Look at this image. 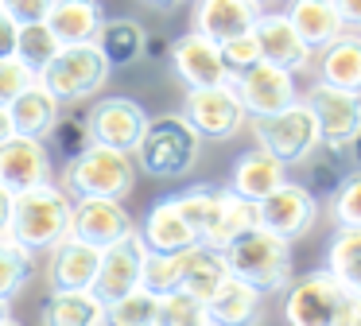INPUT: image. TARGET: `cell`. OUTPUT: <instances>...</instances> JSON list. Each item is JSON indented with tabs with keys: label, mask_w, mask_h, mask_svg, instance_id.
<instances>
[{
	"label": "cell",
	"mask_w": 361,
	"mask_h": 326,
	"mask_svg": "<svg viewBox=\"0 0 361 326\" xmlns=\"http://www.w3.org/2000/svg\"><path fill=\"white\" fill-rule=\"evenodd\" d=\"M8 233L27 253H51L71 233V194L55 183H39L32 191L12 194Z\"/></svg>",
	"instance_id": "cell-1"
},
{
	"label": "cell",
	"mask_w": 361,
	"mask_h": 326,
	"mask_svg": "<svg viewBox=\"0 0 361 326\" xmlns=\"http://www.w3.org/2000/svg\"><path fill=\"white\" fill-rule=\"evenodd\" d=\"M221 256H226L229 276L245 279L260 295H276L291 284V241L276 237L260 225H252L237 241H229L221 248Z\"/></svg>",
	"instance_id": "cell-2"
},
{
	"label": "cell",
	"mask_w": 361,
	"mask_h": 326,
	"mask_svg": "<svg viewBox=\"0 0 361 326\" xmlns=\"http://www.w3.org/2000/svg\"><path fill=\"white\" fill-rule=\"evenodd\" d=\"M136 186L133 155L105 144H90L63 171V191L71 198H117L125 202Z\"/></svg>",
	"instance_id": "cell-3"
},
{
	"label": "cell",
	"mask_w": 361,
	"mask_h": 326,
	"mask_svg": "<svg viewBox=\"0 0 361 326\" xmlns=\"http://www.w3.org/2000/svg\"><path fill=\"white\" fill-rule=\"evenodd\" d=\"M198 140L202 136H198L179 113L156 116V121H148L140 144L133 147L136 167H140L144 175H152V179H179V175H187V171L195 167Z\"/></svg>",
	"instance_id": "cell-4"
},
{
	"label": "cell",
	"mask_w": 361,
	"mask_h": 326,
	"mask_svg": "<svg viewBox=\"0 0 361 326\" xmlns=\"http://www.w3.org/2000/svg\"><path fill=\"white\" fill-rule=\"evenodd\" d=\"M109 62L97 51V43H71L59 47L55 59L39 70V82L55 93L59 105H74V101H86L109 82Z\"/></svg>",
	"instance_id": "cell-5"
},
{
	"label": "cell",
	"mask_w": 361,
	"mask_h": 326,
	"mask_svg": "<svg viewBox=\"0 0 361 326\" xmlns=\"http://www.w3.org/2000/svg\"><path fill=\"white\" fill-rule=\"evenodd\" d=\"M252 132H257V144L264 147L268 155L283 163V167H299L307 163V155L319 147V124H314V113L307 109V101H291L288 109L268 116H252Z\"/></svg>",
	"instance_id": "cell-6"
},
{
	"label": "cell",
	"mask_w": 361,
	"mask_h": 326,
	"mask_svg": "<svg viewBox=\"0 0 361 326\" xmlns=\"http://www.w3.org/2000/svg\"><path fill=\"white\" fill-rule=\"evenodd\" d=\"M283 291H288L283 295V318H288V326H338L342 310L353 299L326 268L307 272L303 279L288 284Z\"/></svg>",
	"instance_id": "cell-7"
},
{
	"label": "cell",
	"mask_w": 361,
	"mask_h": 326,
	"mask_svg": "<svg viewBox=\"0 0 361 326\" xmlns=\"http://www.w3.org/2000/svg\"><path fill=\"white\" fill-rule=\"evenodd\" d=\"M179 116L198 132L202 140H229L241 132L245 124V105L233 93V85H202V90H187Z\"/></svg>",
	"instance_id": "cell-8"
},
{
	"label": "cell",
	"mask_w": 361,
	"mask_h": 326,
	"mask_svg": "<svg viewBox=\"0 0 361 326\" xmlns=\"http://www.w3.org/2000/svg\"><path fill=\"white\" fill-rule=\"evenodd\" d=\"M319 222V198L303 183H280L272 194L257 202V225L283 241H295L314 229Z\"/></svg>",
	"instance_id": "cell-9"
},
{
	"label": "cell",
	"mask_w": 361,
	"mask_h": 326,
	"mask_svg": "<svg viewBox=\"0 0 361 326\" xmlns=\"http://www.w3.org/2000/svg\"><path fill=\"white\" fill-rule=\"evenodd\" d=\"M229 85H233V93L241 97L245 105V116H268V113H280V109H288L291 101L299 97L295 93V74L283 66H276V62H252V66L237 70V74H229Z\"/></svg>",
	"instance_id": "cell-10"
},
{
	"label": "cell",
	"mask_w": 361,
	"mask_h": 326,
	"mask_svg": "<svg viewBox=\"0 0 361 326\" xmlns=\"http://www.w3.org/2000/svg\"><path fill=\"white\" fill-rule=\"evenodd\" d=\"M82 121H86L90 144H105V147H117V152L133 155V147L140 144L152 116L133 97H102Z\"/></svg>",
	"instance_id": "cell-11"
},
{
	"label": "cell",
	"mask_w": 361,
	"mask_h": 326,
	"mask_svg": "<svg viewBox=\"0 0 361 326\" xmlns=\"http://www.w3.org/2000/svg\"><path fill=\"white\" fill-rule=\"evenodd\" d=\"M144 256H148V248H144L140 233L128 229L121 241H113V245L102 248V264H97V276H94V287H90V291L102 303H113V299H121V295L136 291V287H140Z\"/></svg>",
	"instance_id": "cell-12"
},
{
	"label": "cell",
	"mask_w": 361,
	"mask_h": 326,
	"mask_svg": "<svg viewBox=\"0 0 361 326\" xmlns=\"http://www.w3.org/2000/svg\"><path fill=\"white\" fill-rule=\"evenodd\" d=\"M167 62H171L175 78H179L187 90H202V85L229 82V70H226V62H221V47L214 43L210 35L195 31V28L167 47Z\"/></svg>",
	"instance_id": "cell-13"
},
{
	"label": "cell",
	"mask_w": 361,
	"mask_h": 326,
	"mask_svg": "<svg viewBox=\"0 0 361 326\" xmlns=\"http://www.w3.org/2000/svg\"><path fill=\"white\" fill-rule=\"evenodd\" d=\"M51 175H55V163H51V152L43 140L12 132L0 144V186L4 191H32L39 183H51Z\"/></svg>",
	"instance_id": "cell-14"
},
{
	"label": "cell",
	"mask_w": 361,
	"mask_h": 326,
	"mask_svg": "<svg viewBox=\"0 0 361 326\" xmlns=\"http://www.w3.org/2000/svg\"><path fill=\"white\" fill-rule=\"evenodd\" d=\"M303 101H307V109L314 113L319 136L326 140V144H350L353 132L361 128V93L334 90V85L314 82Z\"/></svg>",
	"instance_id": "cell-15"
},
{
	"label": "cell",
	"mask_w": 361,
	"mask_h": 326,
	"mask_svg": "<svg viewBox=\"0 0 361 326\" xmlns=\"http://www.w3.org/2000/svg\"><path fill=\"white\" fill-rule=\"evenodd\" d=\"M133 225V214L117 198H74L71 202V237L86 241L94 248H105L121 241Z\"/></svg>",
	"instance_id": "cell-16"
},
{
	"label": "cell",
	"mask_w": 361,
	"mask_h": 326,
	"mask_svg": "<svg viewBox=\"0 0 361 326\" xmlns=\"http://www.w3.org/2000/svg\"><path fill=\"white\" fill-rule=\"evenodd\" d=\"M252 35H257L264 62H276V66L291 70V74L311 66V47L299 39V31L291 28V20L283 12H260L257 23H252Z\"/></svg>",
	"instance_id": "cell-17"
},
{
	"label": "cell",
	"mask_w": 361,
	"mask_h": 326,
	"mask_svg": "<svg viewBox=\"0 0 361 326\" xmlns=\"http://www.w3.org/2000/svg\"><path fill=\"white\" fill-rule=\"evenodd\" d=\"M97 264H102V248H94V245H86V241L66 233L51 248V260H47L51 291H90L94 276H97Z\"/></svg>",
	"instance_id": "cell-18"
},
{
	"label": "cell",
	"mask_w": 361,
	"mask_h": 326,
	"mask_svg": "<svg viewBox=\"0 0 361 326\" xmlns=\"http://www.w3.org/2000/svg\"><path fill=\"white\" fill-rule=\"evenodd\" d=\"M136 233H140V241H144V248H148V253L179 256V253H187L190 245H198L195 229L183 222V214L175 210L171 194L152 202V210L144 214V222L136 225Z\"/></svg>",
	"instance_id": "cell-19"
},
{
	"label": "cell",
	"mask_w": 361,
	"mask_h": 326,
	"mask_svg": "<svg viewBox=\"0 0 361 326\" xmlns=\"http://www.w3.org/2000/svg\"><path fill=\"white\" fill-rule=\"evenodd\" d=\"M260 315H264V295L237 276H226L206 299V322L210 326H257Z\"/></svg>",
	"instance_id": "cell-20"
},
{
	"label": "cell",
	"mask_w": 361,
	"mask_h": 326,
	"mask_svg": "<svg viewBox=\"0 0 361 326\" xmlns=\"http://www.w3.org/2000/svg\"><path fill=\"white\" fill-rule=\"evenodd\" d=\"M280 183H288V167H283L276 155H268L260 144L249 147V152H241L233 159V167H229V191L249 198V202H260Z\"/></svg>",
	"instance_id": "cell-21"
},
{
	"label": "cell",
	"mask_w": 361,
	"mask_h": 326,
	"mask_svg": "<svg viewBox=\"0 0 361 326\" xmlns=\"http://www.w3.org/2000/svg\"><path fill=\"white\" fill-rule=\"evenodd\" d=\"M43 23H47L51 35L63 47L94 43L102 23H105V8H102V0H51Z\"/></svg>",
	"instance_id": "cell-22"
},
{
	"label": "cell",
	"mask_w": 361,
	"mask_h": 326,
	"mask_svg": "<svg viewBox=\"0 0 361 326\" xmlns=\"http://www.w3.org/2000/svg\"><path fill=\"white\" fill-rule=\"evenodd\" d=\"M260 8L252 0H195V31L210 35L214 43H226L233 35L252 31Z\"/></svg>",
	"instance_id": "cell-23"
},
{
	"label": "cell",
	"mask_w": 361,
	"mask_h": 326,
	"mask_svg": "<svg viewBox=\"0 0 361 326\" xmlns=\"http://www.w3.org/2000/svg\"><path fill=\"white\" fill-rule=\"evenodd\" d=\"M319 82L334 85V90L361 93V35H353L350 28L338 39H330L319 54Z\"/></svg>",
	"instance_id": "cell-24"
},
{
	"label": "cell",
	"mask_w": 361,
	"mask_h": 326,
	"mask_svg": "<svg viewBox=\"0 0 361 326\" xmlns=\"http://www.w3.org/2000/svg\"><path fill=\"white\" fill-rule=\"evenodd\" d=\"M283 16L291 20V28L299 31V39H303L311 51H322L330 39H338L345 31L334 0H288V12Z\"/></svg>",
	"instance_id": "cell-25"
},
{
	"label": "cell",
	"mask_w": 361,
	"mask_h": 326,
	"mask_svg": "<svg viewBox=\"0 0 361 326\" xmlns=\"http://www.w3.org/2000/svg\"><path fill=\"white\" fill-rule=\"evenodd\" d=\"M59 113H63V105H59L55 93H51L39 78H35V82L8 105L12 132H20V136H35V140H47V132H51V124L59 121Z\"/></svg>",
	"instance_id": "cell-26"
},
{
	"label": "cell",
	"mask_w": 361,
	"mask_h": 326,
	"mask_svg": "<svg viewBox=\"0 0 361 326\" xmlns=\"http://www.w3.org/2000/svg\"><path fill=\"white\" fill-rule=\"evenodd\" d=\"M252 225H257V202H249V198H241V194H233L229 186H221L214 217L206 222V229L198 241L210 245V248H226L229 241H237L245 229H252Z\"/></svg>",
	"instance_id": "cell-27"
},
{
	"label": "cell",
	"mask_w": 361,
	"mask_h": 326,
	"mask_svg": "<svg viewBox=\"0 0 361 326\" xmlns=\"http://www.w3.org/2000/svg\"><path fill=\"white\" fill-rule=\"evenodd\" d=\"M229 276L226 268V256H221V248H210V245H190L187 253H179V287L187 295H195V299H210L214 287L221 284V279Z\"/></svg>",
	"instance_id": "cell-28"
},
{
	"label": "cell",
	"mask_w": 361,
	"mask_h": 326,
	"mask_svg": "<svg viewBox=\"0 0 361 326\" xmlns=\"http://www.w3.org/2000/svg\"><path fill=\"white\" fill-rule=\"evenodd\" d=\"M105 303L94 291H51L43 303V326H102Z\"/></svg>",
	"instance_id": "cell-29"
},
{
	"label": "cell",
	"mask_w": 361,
	"mask_h": 326,
	"mask_svg": "<svg viewBox=\"0 0 361 326\" xmlns=\"http://www.w3.org/2000/svg\"><path fill=\"white\" fill-rule=\"evenodd\" d=\"M326 272L361 299V229L338 225L334 237L326 241Z\"/></svg>",
	"instance_id": "cell-30"
},
{
	"label": "cell",
	"mask_w": 361,
	"mask_h": 326,
	"mask_svg": "<svg viewBox=\"0 0 361 326\" xmlns=\"http://www.w3.org/2000/svg\"><path fill=\"white\" fill-rule=\"evenodd\" d=\"M144 39H148V31H144L140 23L113 20V23H102L94 43H97V51L105 54L109 66H128V62H136L144 54Z\"/></svg>",
	"instance_id": "cell-31"
},
{
	"label": "cell",
	"mask_w": 361,
	"mask_h": 326,
	"mask_svg": "<svg viewBox=\"0 0 361 326\" xmlns=\"http://www.w3.org/2000/svg\"><path fill=\"white\" fill-rule=\"evenodd\" d=\"M307 163H311V179H314V191L319 194H334V186L342 183L345 175L353 171V159H350V144H326V140H319V147H314L311 155H307ZM314 194V198H319Z\"/></svg>",
	"instance_id": "cell-32"
},
{
	"label": "cell",
	"mask_w": 361,
	"mask_h": 326,
	"mask_svg": "<svg viewBox=\"0 0 361 326\" xmlns=\"http://www.w3.org/2000/svg\"><path fill=\"white\" fill-rule=\"evenodd\" d=\"M32 276H35V253L16 245L8 233H0V295L4 299H16Z\"/></svg>",
	"instance_id": "cell-33"
},
{
	"label": "cell",
	"mask_w": 361,
	"mask_h": 326,
	"mask_svg": "<svg viewBox=\"0 0 361 326\" xmlns=\"http://www.w3.org/2000/svg\"><path fill=\"white\" fill-rule=\"evenodd\" d=\"M218 194H221V186H214V183H195V186H183L179 194H171V202H175V210L183 214V222L195 229V237H202V229H206V222L214 217V206H218Z\"/></svg>",
	"instance_id": "cell-34"
},
{
	"label": "cell",
	"mask_w": 361,
	"mask_h": 326,
	"mask_svg": "<svg viewBox=\"0 0 361 326\" xmlns=\"http://www.w3.org/2000/svg\"><path fill=\"white\" fill-rule=\"evenodd\" d=\"M102 326H156V295L136 287V291L105 303Z\"/></svg>",
	"instance_id": "cell-35"
},
{
	"label": "cell",
	"mask_w": 361,
	"mask_h": 326,
	"mask_svg": "<svg viewBox=\"0 0 361 326\" xmlns=\"http://www.w3.org/2000/svg\"><path fill=\"white\" fill-rule=\"evenodd\" d=\"M156 326H210L206 322V303L187 295L183 287L156 295Z\"/></svg>",
	"instance_id": "cell-36"
},
{
	"label": "cell",
	"mask_w": 361,
	"mask_h": 326,
	"mask_svg": "<svg viewBox=\"0 0 361 326\" xmlns=\"http://www.w3.org/2000/svg\"><path fill=\"white\" fill-rule=\"evenodd\" d=\"M59 39L51 35V28L47 23H20V35H16V59H24L27 66L39 74L43 66H47L51 59H55V51H59Z\"/></svg>",
	"instance_id": "cell-37"
},
{
	"label": "cell",
	"mask_w": 361,
	"mask_h": 326,
	"mask_svg": "<svg viewBox=\"0 0 361 326\" xmlns=\"http://www.w3.org/2000/svg\"><path fill=\"white\" fill-rule=\"evenodd\" d=\"M330 217L338 225H350V229H361V171H350L342 183L330 194Z\"/></svg>",
	"instance_id": "cell-38"
},
{
	"label": "cell",
	"mask_w": 361,
	"mask_h": 326,
	"mask_svg": "<svg viewBox=\"0 0 361 326\" xmlns=\"http://www.w3.org/2000/svg\"><path fill=\"white\" fill-rule=\"evenodd\" d=\"M140 287L152 295H164L179 287V256H167V253H148L144 256V268H140Z\"/></svg>",
	"instance_id": "cell-39"
},
{
	"label": "cell",
	"mask_w": 361,
	"mask_h": 326,
	"mask_svg": "<svg viewBox=\"0 0 361 326\" xmlns=\"http://www.w3.org/2000/svg\"><path fill=\"white\" fill-rule=\"evenodd\" d=\"M51 144H55V152L63 155L66 163L74 159V155H82L90 147V132H86V121L82 116H63L59 113V121L51 124Z\"/></svg>",
	"instance_id": "cell-40"
},
{
	"label": "cell",
	"mask_w": 361,
	"mask_h": 326,
	"mask_svg": "<svg viewBox=\"0 0 361 326\" xmlns=\"http://www.w3.org/2000/svg\"><path fill=\"white\" fill-rule=\"evenodd\" d=\"M35 78H39V74H35L24 59L4 54V59H0V105H12V101H16L20 93L35 82Z\"/></svg>",
	"instance_id": "cell-41"
},
{
	"label": "cell",
	"mask_w": 361,
	"mask_h": 326,
	"mask_svg": "<svg viewBox=\"0 0 361 326\" xmlns=\"http://www.w3.org/2000/svg\"><path fill=\"white\" fill-rule=\"evenodd\" d=\"M218 47H221V62H226L229 74H237V70L260 62V47H257V35H252V31L233 35V39H226V43H218Z\"/></svg>",
	"instance_id": "cell-42"
},
{
	"label": "cell",
	"mask_w": 361,
	"mask_h": 326,
	"mask_svg": "<svg viewBox=\"0 0 361 326\" xmlns=\"http://www.w3.org/2000/svg\"><path fill=\"white\" fill-rule=\"evenodd\" d=\"M0 8H4L16 23H39L43 16H47L51 0H0Z\"/></svg>",
	"instance_id": "cell-43"
},
{
	"label": "cell",
	"mask_w": 361,
	"mask_h": 326,
	"mask_svg": "<svg viewBox=\"0 0 361 326\" xmlns=\"http://www.w3.org/2000/svg\"><path fill=\"white\" fill-rule=\"evenodd\" d=\"M16 35H20V23L0 8V59L4 54H16Z\"/></svg>",
	"instance_id": "cell-44"
},
{
	"label": "cell",
	"mask_w": 361,
	"mask_h": 326,
	"mask_svg": "<svg viewBox=\"0 0 361 326\" xmlns=\"http://www.w3.org/2000/svg\"><path fill=\"white\" fill-rule=\"evenodd\" d=\"M334 8L345 28H361V0H334Z\"/></svg>",
	"instance_id": "cell-45"
},
{
	"label": "cell",
	"mask_w": 361,
	"mask_h": 326,
	"mask_svg": "<svg viewBox=\"0 0 361 326\" xmlns=\"http://www.w3.org/2000/svg\"><path fill=\"white\" fill-rule=\"evenodd\" d=\"M338 326H361V299H357V295H353V299H350V307L342 310Z\"/></svg>",
	"instance_id": "cell-46"
},
{
	"label": "cell",
	"mask_w": 361,
	"mask_h": 326,
	"mask_svg": "<svg viewBox=\"0 0 361 326\" xmlns=\"http://www.w3.org/2000/svg\"><path fill=\"white\" fill-rule=\"evenodd\" d=\"M8 214H12V191L0 186V233L8 229Z\"/></svg>",
	"instance_id": "cell-47"
},
{
	"label": "cell",
	"mask_w": 361,
	"mask_h": 326,
	"mask_svg": "<svg viewBox=\"0 0 361 326\" xmlns=\"http://www.w3.org/2000/svg\"><path fill=\"white\" fill-rule=\"evenodd\" d=\"M144 54H148V59H164L167 43H159V39H144Z\"/></svg>",
	"instance_id": "cell-48"
},
{
	"label": "cell",
	"mask_w": 361,
	"mask_h": 326,
	"mask_svg": "<svg viewBox=\"0 0 361 326\" xmlns=\"http://www.w3.org/2000/svg\"><path fill=\"white\" fill-rule=\"evenodd\" d=\"M350 159H353V171H361V128L353 132V140H350Z\"/></svg>",
	"instance_id": "cell-49"
},
{
	"label": "cell",
	"mask_w": 361,
	"mask_h": 326,
	"mask_svg": "<svg viewBox=\"0 0 361 326\" xmlns=\"http://www.w3.org/2000/svg\"><path fill=\"white\" fill-rule=\"evenodd\" d=\"M12 136V116H8V105H0V144Z\"/></svg>",
	"instance_id": "cell-50"
},
{
	"label": "cell",
	"mask_w": 361,
	"mask_h": 326,
	"mask_svg": "<svg viewBox=\"0 0 361 326\" xmlns=\"http://www.w3.org/2000/svg\"><path fill=\"white\" fill-rule=\"evenodd\" d=\"M148 8H175V4H183V0H144Z\"/></svg>",
	"instance_id": "cell-51"
},
{
	"label": "cell",
	"mask_w": 361,
	"mask_h": 326,
	"mask_svg": "<svg viewBox=\"0 0 361 326\" xmlns=\"http://www.w3.org/2000/svg\"><path fill=\"white\" fill-rule=\"evenodd\" d=\"M8 303L12 299H4V295H0V318H8Z\"/></svg>",
	"instance_id": "cell-52"
},
{
	"label": "cell",
	"mask_w": 361,
	"mask_h": 326,
	"mask_svg": "<svg viewBox=\"0 0 361 326\" xmlns=\"http://www.w3.org/2000/svg\"><path fill=\"white\" fill-rule=\"evenodd\" d=\"M0 326H20V322H16V318H12V315H8V318H0Z\"/></svg>",
	"instance_id": "cell-53"
},
{
	"label": "cell",
	"mask_w": 361,
	"mask_h": 326,
	"mask_svg": "<svg viewBox=\"0 0 361 326\" xmlns=\"http://www.w3.org/2000/svg\"><path fill=\"white\" fill-rule=\"evenodd\" d=\"M252 4H257V8H264V4H276V0H252Z\"/></svg>",
	"instance_id": "cell-54"
}]
</instances>
